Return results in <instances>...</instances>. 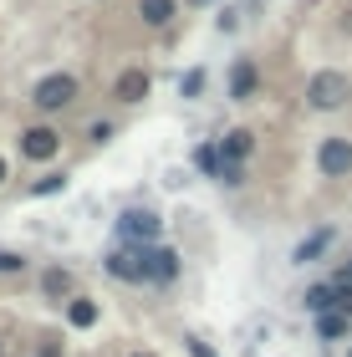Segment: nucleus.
Instances as JSON below:
<instances>
[{"label": "nucleus", "instance_id": "f03ea898", "mask_svg": "<svg viewBox=\"0 0 352 357\" xmlns=\"http://www.w3.org/2000/svg\"><path fill=\"white\" fill-rule=\"evenodd\" d=\"M102 266H107V275H113V281L143 286V281H148V245H118V250L102 255Z\"/></svg>", "mask_w": 352, "mask_h": 357}, {"label": "nucleus", "instance_id": "7c9ffc66", "mask_svg": "<svg viewBox=\"0 0 352 357\" xmlns=\"http://www.w3.org/2000/svg\"><path fill=\"white\" fill-rule=\"evenodd\" d=\"M347 357H352V352H347Z\"/></svg>", "mask_w": 352, "mask_h": 357}, {"label": "nucleus", "instance_id": "4be33fe9", "mask_svg": "<svg viewBox=\"0 0 352 357\" xmlns=\"http://www.w3.org/2000/svg\"><path fill=\"white\" fill-rule=\"evenodd\" d=\"M337 312L352 317V281H337Z\"/></svg>", "mask_w": 352, "mask_h": 357}, {"label": "nucleus", "instance_id": "5701e85b", "mask_svg": "<svg viewBox=\"0 0 352 357\" xmlns=\"http://www.w3.org/2000/svg\"><path fill=\"white\" fill-rule=\"evenodd\" d=\"M87 138H92V143H107V138H113V123H92Z\"/></svg>", "mask_w": 352, "mask_h": 357}, {"label": "nucleus", "instance_id": "bb28decb", "mask_svg": "<svg viewBox=\"0 0 352 357\" xmlns=\"http://www.w3.org/2000/svg\"><path fill=\"white\" fill-rule=\"evenodd\" d=\"M337 281H352V261H347V266H342V271H337Z\"/></svg>", "mask_w": 352, "mask_h": 357}, {"label": "nucleus", "instance_id": "a878e982", "mask_svg": "<svg viewBox=\"0 0 352 357\" xmlns=\"http://www.w3.org/2000/svg\"><path fill=\"white\" fill-rule=\"evenodd\" d=\"M36 357H61V352H56V342H46V347H41Z\"/></svg>", "mask_w": 352, "mask_h": 357}, {"label": "nucleus", "instance_id": "1a4fd4ad", "mask_svg": "<svg viewBox=\"0 0 352 357\" xmlns=\"http://www.w3.org/2000/svg\"><path fill=\"white\" fill-rule=\"evenodd\" d=\"M174 275H179V250H169V245H148V281L169 286Z\"/></svg>", "mask_w": 352, "mask_h": 357}, {"label": "nucleus", "instance_id": "f8f14e48", "mask_svg": "<svg viewBox=\"0 0 352 357\" xmlns=\"http://www.w3.org/2000/svg\"><path fill=\"white\" fill-rule=\"evenodd\" d=\"M307 312L312 317H327V312H337V281H322V286H307Z\"/></svg>", "mask_w": 352, "mask_h": 357}, {"label": "nucleus", "instance_id": "6ab92c4d", "mask_svg": "<svg viewBox=\"0 0 352 357\" xmlns=\"http://www.w3.org/2000/svg\"><path fill=\"white\" fill-rule=\"evenodd\" d=\"M199 92H204V67H189L179 77V97H199Z\"/></svg>", "mask_w": 352, "mask_h": 357}, {"label": "nucleus", "instance_id": "6e6552de", "mask_svg": "<svg viewBox=\"0 0 352 357\" xmlns=\"http://www.w3.org/2000/svg\"><path fill=\"white\" fill-rule=\"evenodd\" d=\"M148 87H153L148 72H143V67H128V72H118L113 97H118V102H143V97H148Z\"/></svg>", "mask_w": 352, "mask_h": 357}, {"label": "nucleus", "instance_id": "c85d7f7f", "mask_svg": "<svg viewBox=\"0 0 352 357\" xmlns=\"http://www.w3.org/2000/svg\"><path fill=\"white\" fill-rule=\"evenodd\" d=\"M133 357H148V352H133Z\"/></svg>", "mask_w": 352, "mask_h": 357}, {"label": "nucleus", "instance_id": "39448f33", "mask_svg": "<svg viewBox=\"0 0 352 357\" xmlns=\"http://www.w3.org/2000/svg\"><path fill=\"white\" fill-rule=\"evenodd\" d=\"M316 174L322 178H347L352 174V138H342V133L322 138V149H316Z\"/></svg>", "mask_w": 352, "mask_h": 357}, {"label": "nucleus", "instance_id": "f3484780", "mask_svg": "<svg viewBox=\"0 0 352 357\" xmlns=\"http://www.w3.org/2000/svg\"><path fill=\"white\" fill-rule=\"evenodd\" d=\"M347 312H327V317H316V337L322 342H337V337H347Z\"/></svg>", "mask_w": 352, "mask_h": 357}, {"label": "nucleus", "instance_id": "cd10ccee", "mask_svg": "<svg viewBox=\"0 0 352 357\" xmlns=\"http://www.w3.org/2000/svg\"><path fill=\"white\" fill-rule=\"evenodd\" d=\"M6 174H10V169H6V158H0V184H6Z\"/></svg>", "mask_w": 352, "mask_h": 357}, {"label": "nucleus", "instance_id": "c756f323", "mask_svg": "<svg viewBox=\"0 0 352 357\" xmlns=\"http://www.w3.org/2000/svg\"><path fill=\"white\" fill-rule=\"evenodd\" d=\"M0 357H6V352H0Z\"/></svg>", "mask_w": 352, "mask_h": 357}, {"label": "nucleus", "instance_id": "423d86ee", "mask_svg": "<svg viewBox=\"0 0 352 357\" xmlns=\"http://www.w3.org/2000/svg\"><path fill=\"white\" fill-rule=\"evenodd\" d=\"M56 153H61V133H56V128L36 123V128L21 133V158H31V164H52Z\"/></svg>", "mask_w": 352, "mask_h": 357}, {"label": "nucleus", "instance_id": "aec40b11", "mask_svg": "<svg viewBox=\"0 0 352 357\" xmlns=\"http://www.w3.org/2000/svg\"><path fill=\"white\" fill-rule=\"evenodd\" d=\"M26 271V255L21 250H0V275H21Z\"/></svg>", "mask_w": 352, "mask_h": 357}, {"label": "nucleus", "instance_id": "dca6fc26", "mask_svg": "<svg viewBox=\"0 0 352 357\" xmlns=\"http://www.w3.org/2000/svg\"><path fill=\"white\" fill-rule=\"evenodd\" d=\"M41 291H46V296H52V301H61V296H72V271H61V266H52V271L41 275Z\"/></svg>", "mask_w": 352, "mask_h": 357}, {"label": "nucleus", "instance_id": "9d476101", "mask_svg": "<svg viewBox=\"0 0 352 357\" xmlns=\"http://www.w3.org/2000/svg\"><path fill=\"white\" fill-rule=\"evenodd\" d=\"M220 153H225V164H245V158L255 153V133L250 128H230V133L220 138Z\"/></svg>", "mask_w": 352, "mask_h": 357}, {"label": "nucleus", "instance_id": "412c9836", "mask_svg": "<svg viewBox=\"0 0 352 357\" xmlns=\"http://www.w3.org/2000/svg\"><path fill=\"white\" fill-rule=\"evenodd\" d=\"M220 184H225V189H240V184H245V164H225V169H220Z\"/></svg>", "mask_w": 352, "mask_h": 357}, {"label": "nucleus", "instance_id": "b1692460", "mask_svg": "<svg viewBox=\"0 0 352 357\" xmlns=\"http://www.w3.org/2000/svg\"><path fill=\"white\" fill-rule=\"evenodd\" d=\"M184 347H189V357H215L210 347H204V342H199V337H184Z\"/></svg>", "mask_w": 352, "mask_h": 357}, {"label": "nucleus", "instance_id": "a211bd4d", "mask_svg": "<svg viewBox=\"0 0 352 357\" xmlns=\"http://www.w3.org/2000/svg\"><path fill=\"white\" fill-rule=\"evenodd\" d=\"M61 189H67V174H41L26 194H31V199H52V194H61Z\"/></svg>", "mask_w": 352, "mask_h": 357}, {"label": "nucleus", "instance_id": "9b49d317", "mask_svg": "<svg viewBox=\"0 0 352 357\" xmlns=\"http://www.w3.org/2000/svg\"><path fill=\"white\" fill-rule=\"evenodd\" d=\"M174 15H179V0H138V21L153 31H164Z\"/></svg>", "mask_w": 352, "mask_h": 357}, {"label": "nucleus", "instance_id": "393cba45", "mask_svg": "<svg viewBox=\"0 0 352 357\" xmlns=\"http://www.w3.org/2000/svg\"><path fill=\"white\" fill-rule=\"evenodd\" d=\"M215 26H220V31H235V26H240V15H235V10H220V21H215Z\"/></svg>", "mask_w": 352, "mask_h": 357}, {"label": "nucleus", "instance_id": "2eb2a0df", "mask_svg": "<svg viewBox=\"0 0 352 357\" xmlns=\"http://www.w3.org/2000/svg\"><path fill=\"white\" fill-rule=\"evenodd\" d=\"M194 169H199V174H210V178H220V169H225L220 138H215V143H199V149H194Z\"/></svg>", "mask_w": 352, "mask_h": 357}, {"label": "nucleus", "instance_id": "20e7f679", "mask_svg": "<svg viewBox=\"0 0 352 357\" xmlns=\"http://www.w3.org/2000/svg\"><path fill=\"white\" fill-rule=\"evenodd\" d=\"M158 215L153 209H123L118 215V240L123 245H158Z\"/></svg>", "mask_w": 352, "mask_h": 357}, {"label": "nucleus", "instance_id": "f257e3e1", "mask_svg": "<svg viewBox=\"0 0 352 357\" xmlns=\"http://www.w3.org/2000/svg\"><path fill=\"white\" fill-rule=\"evenodd\" d=\"M352 97V82H347V72H312L307 77V107H316V112H337L342 102Z\"/></svg>", "mask_w": 352, "mask_h": 357}, {"label": "nucleus", "instance_id": "7ed1b4c3", "mask_svg": "<svg viewBox=\"0 0 352 357\" xmlns=\"http://www.w3.org/2000/svg\"><path fill=\"white\" fill-rule=\"evenodd\" d=\"M72 102H77V77L72 72H52V77H41V82L31 87V107L36 112H61Z\"/></svg>", "mask_w": 352, "mask_h": 357}, {"label": "nucleus", "instance_id": "0eeeda50", "mask_svg": "<svg viewBox=\"0 0 352 357\" xmlns=\"http://www.w3.org/2000/svg\"><path fill=\"white\" fill-rule=\"evenodd\" d=\"M255 92H261V67H255L250 56H235L230 82H225V97H230V102H250Z\"/></svg>", "mask_w": 352, "mask_h": 357}, {"label": "nucleus", "instance_id": "4468645a", "mask_svg": "<svg viewBox=\"0 0 352 357\" xmlns=\"http://www.w3.org/2000/svg\"><path fill=\"white\" fill-rule=\"evenodd\" d=\"M332 240H337L332 230H316V235H307V240H301V245L291 250V261H296V266H307V261H316V255H327V250H332Z\"/></svg>", "mask_w": 352, "mask_h": 357}, {"label": "nucleus", "instance_id": "ddd939ff", "mask_svg": "<svg viewBox=\"0 0 352 357\" xmlns=\"http://www.w3.org/2000/svg\"><path fill=\"white\" fill-rule=\"evenodd\" d=\"M98 317H102V306H98V301H92V296H72V301H67V321H72V327H77V332H87V327H98Z\"/></svg>", "mask_w": 352, "mask_h": 357}]
</instances>
